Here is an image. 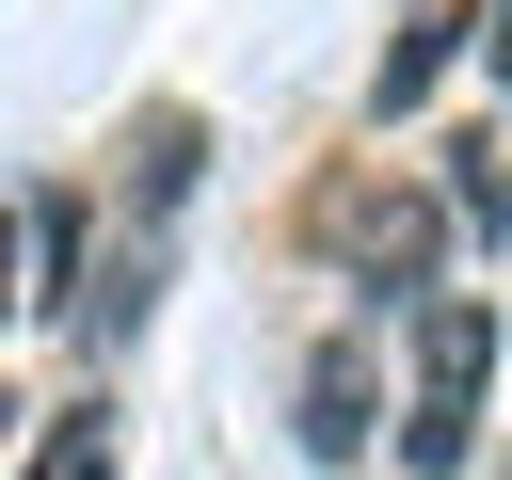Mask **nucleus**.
Instances as JSON below:
<instances>
[{"mask_svg": "<svg viewBox=\"0 0 512 480\" xmlns=\"http://www.w3.org/2000/svg\"><path fill=\"white\" fill-rule=\"evenodd\" d=\"M304 256L352 272V320H416L448 288V192L432 176H384V160H336L304 192Z\"/></svg>", "mask_w": 512, "mask_h": 480, "instance_id": "f257e3e1", "label": "nucleus"}, {"mask_svg": "<svg viewBox=\"0 0 512 480\" xmlns=\"http://www.w3.org/2000/svg\"><path fill=\"white\" fill-rule=\"evenodd\" d=\"M288 432H304V464H368V448H384V320L304 336V368H288Z\"/></svg>", "mask_w": 512, "mask_h": 480, "instance_id": "f03ea898", "label": "nucleus"}, {"mask_svg": "<svg viewBox=\"0 0 512 480\" xmlns=\"http://www.w3.org/2000/svg\"><path fill=\"white\" fill-rule=\"evenodd\" d=\"M192 176H208V112H192V96H144V112L112 128V208H128V224H176Z\"/></svg>", "mask_w": 512, "mask_h": 480, "instance_id": "7ed1b4c3", "label": "nucleus"}, {"mask_svg": "<svg viewBox=\"0 0 512 480\" xmlns=\"http://www.w3.org/2000/svg\"><path fill=\"white\" fill-rule=\"evenodd\" d=\"M496 336H512V304H496V288H432V304L400 320V352H416V400H464V416H480V384H496Z\"/></svg>", "mask_w": 512, "mask_h": 480, "instance_id": "20e7f679", "label": "nucleus"}, {"mask_svg": "<svg viewBox=\"0 0 512 480\" xmlns=\"http://www.w3.org/2000/svg\"><path fill=\"white\" fill-rule=\"evenodd\" d=\"M464 48H480V0H416V16L384 32V64H368V128H400V112H416Z\"/></svg>", "mask_w": 512, "mask_h": 480, "instance_id": "39448f33", "label": "nucleus"}, {"mask_svg": "<svg viewBox=\"0 0 512 480\" xmlns=\"http://www.w3.org/2000/svg\"><path fill=\"white\" fill-rule=\"evenodd\" d=\"M432 160H448V176H432V192H448V224L512 240V144H496V128H464V144H432Z\"/></svg>", "mask_w": 512, "mask_h": 480, "instance_id": "423d86ee", "label": "nucleus"}, {"mask_svg": "<svg viewBox=\"0 0 512 480\" xmlns=\"http://www.w3.org/2000/svg\"><path fill=\"white\" fill-rule=\"evenodd\" d=\"M16 480H112V416H96V400H48V432H32Z\"/></svg>", "mask_w": 512, "mask_h": 480, "instance_id": "0eeeda50", "label": "nucleus"}, {"mask_svg": "<svg viewBox=\"0 0 512 480\" xmlns=\"http://www.w3.org/2000/svg\"><path fill=\"white\" fill-rule=\"evenodd\" d=\"M32 304V208H0V320Z\"/></svg>", "mask_w": 512, "mask_h": 480, "instance_id": "6e6552de", "label": "nucleus"}, {"mask_svg": "<svg viewBox=\"0 0 512 480\" xmlns=\"http://www.w3.org/2000/svg\"><path fill=\"white\" fill-rule=\"evenodd\" d=\"M480 80L512 96V0H480Z\"/></svg>", "mask_w": 512, "mask_h": 480, "instance_id": "1a4fd4ad", "label": "nucleus"}, {"mask_svg": "<svg viewBox=\"0 0 512 480\" xmlns=\"http://www.w3.org/2000/svg\"><path fill=\"white\" fill-rule=\"evenodd\" d=\"M0 416H16V400H0Z\"/></svg>", "mask_w": 512, "mask_h": 480, "instance_id": "9d476101", "label": "nucleus"}]
</instances>
